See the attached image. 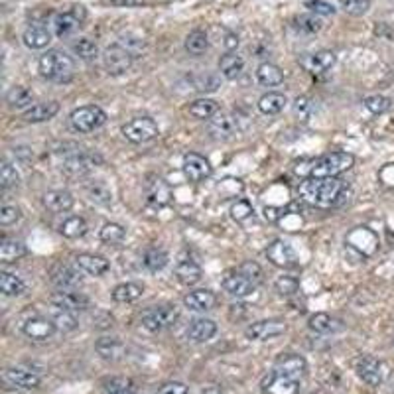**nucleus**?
<instances>
[{"label": "nucleus", "mask_w": 394, "mask_h": 394, "mask_svg": "<svg viewBox=\"0 0 394 394\" xmlns=\"http://www.w3.org/2000/svg\"><path fill=\"white\" fill-rule=\"evenodd\" d=\"M53 30H49L44 22H32L22 34V42L28 49H44L51 44Z\"/></svg>", "instance_id": "nucleus-20"}, {"label": "nucleus", "mask_w": 394, "mask_h": 394, "mask_svg": "<svg viewBox=\"0 0 394 394\" xmlns=\"http://www.w3.org/2000/svg\"><path fill=\"white\" fill-rule=\"evenodd\" d=\"M142 294H144V286L136 282H123L112 288L110 298L119 301V304H132V301L140 298Z\"/></svg>", "instance_id": "nucleus-37"}, {"label": "nucleus", "mask_w": 394, "mask_h": 394, "mask_svg": "<svg viewBox=\"0 0 394 394\" xmlns=\"http://www.w3.org/2000/svg\"><path fill=\"white\" fill-rule=\"evenodd\" d=\"M282 215L284 213L280 207H267V209H264V217H267L268 221H272V223H276Z\"/></svg>", "instance_id": "nucleus-62"}, {"label": "nucleus", "mask_w": 394, "mask_h": 394, "mask_svg": "<svg viewBox=\"0 0 394 394\" xmlns=\"http://www.w3.org/2000/svg\"><path fill=\"white\" fill-rule=\"evenodd\" d=\"M238 272H241L243 276H247V278H249L254 286H258V284L264 282V272H262L260 264H256L254 260H247V262H243V264L238 267Z\"/></svg>", "instance_id": "nucleus-55"}, {"label": "nucleus", "mask_w": 394, "mask_h": 394, "mask_svg": "<svg viewBox=\"0 0 394 394\" xmlns=\"http://www.w3.org/2000/svg\"><path fill=\"white\" fill-rule=\"evenodd\" d=\"M286 105H288L286 95L278 93V91H268V93H264L258 99V110L262 114H268V116L282 112L286 109Z\"/></svg>", "instance_id": "nucleus-35"}, {"label": "nucleus", "mask_w": 394, "mask_h": 394, "mask_svg": "<svg viewBox=\"0 0 394 394\" xmlns=\"http://www.w3.org/2000/svg\"><path fill=\"white\" fill-rule=\"evenodd\" d=\"M223 46L227 47V51H235L236 47H238V36L233 34V32H227V34H225V42H223Z\"/></svg>", "instance_id": "nucleus-61"}, {"label": "nucleus", "mask_w": 394, "mask_h": 394, "mask_svg": "<svg viewBox=\"0 0 394 394\" xmlns=\"http://www.w3.org/2000/svg\"><path fill=\"white\" fill-rule=\"evenodd\" d=\"M123 134H125L126 140L132 142V144H146V142L158 138L160 128L152 116H136V119H130L126 125H123Z\"/></svg>", "instance_id": "nucleus-6"}, {"label": "nucleus", "mask_w": 394, "mask_h": 394, "mask_svg": "<svg viewBox=\"0 0 394 394\" xmlns=\"http://www.w3.org/2000/svg\"><path fill=\"white\" fill-rule=\"evenodd\" d=\"M262 391L264 394H299V380L270 371L262 380Z\"/></svg>", "instance_id": "nucleus-14"}, {"label": "nucleus", "mask_w": 394, "mask_h": 394, "mask_svg": "<svg viewBox=\"0 0 394 394\" xmlns=\"http://www.w3.org/2000/svg\"><path fill=\"white\" fill-rule=\"evenodd\" d=\"M18 184H20L18 170L10 162H2V166H0V186H2V189L16 188Z\"/></svg>", "instance_id": "nucleus-52"}, {"label": "nucleus", "mask_w": 394, "mask_h": 394, "mask_svg": "<svg viewBox=\"0 0 394 394\" xmlns=\"http://www.w3.org/2000/svg\"><path fill=\"white\" fill-rule=\"evenodd\" d=\"M217 112H219V103L215 99H209V97L195 99L189 105V114L199 119V121H211Z\"/></svg>", "instance_id": "nucleus-39"}, {"label": "nucleus", "mask_w": 394, "mask_h": 394, "mask_svg": "<svg viewBox=\"0 0 394 394\" xmlns=\"http://www.w3.org/2000/svg\"><path fill=\"white\" fill-rule=\"evenodd\" d=\"M335 62H337V58H335V53L331 49H319V51H314V53H304L299 58V65L306 71L314 73V75L330 71L331 67L335 65Z\"/></svg>", "instance_id": "nucleus-16"}, {"label": "nucleus", "mask_w": 394, "mask_h": 394, "mask_svg": "<svg viewBox=\"0 0 394 394\" xmlns=\"http://www.w3.org/2000/svg\"><path fill=\"white\" fill-rule=\"evenodd\" d=\"M75 205V197L65 189H51L44 193V207L51 213H67Z\"/></svg>", "instance_id": "nucleus-28"}, {"label": "nucleus", "mask_w": 394, "mask_h": 394, "mask_svg": "<svg viewBox=\"0 0 394 394\" xmlns=\"http://www.w3.org/2000/svg\"><path fill=\"white\" fill-rule=\"evenodd\" d=\"M6 103H8L12 109H30L32 103H34V93H32L28 87L16 85V87H12V89L6 93Z\"/></svg>", "instance_id": "nucleus-43"}, {"label": "nucleus", "mask_w": 394, "mask_h": 394, "mask_svg": "<svg viewBox=\"0 0 394 394\" xmlns=\"http://www.w3.org/2000/svg\"><path fill=\"white\" fill-rule=\"evenodd\" d=\"M254 215L252 211V205L247 201V199H236L235 204L231 205V217L236 221V223H247Z\"/></svg>", "instance_id": "nucleus-56"}, {"label": "nucleus", "mask_w": 394, "mask_h": 394, "mask_svg": "<svg viewBox=\"0 0 394 394\" xmlns=\"http://www.w3.org/2000/svg\"><path fill=\"white\" fill-rule=\"evenodd\" d=\"M99 162H103L101 156H97L89 150H83V148H75L73 152H65L63 170L73 177H81V175L91 172Z\"/></svg>", "instance_id": "nucleus-8"}, {"label": "nucleus", "mask_w": 394, "mask_h": 394, "mask_svg": "<svg viewBox=\"0 0 394 394\" xmlns=\"http://www.w3.org/2000/svg\"><path fill=\"white\" fill-rule=\"evenodd\" d=\"M144 191H146L148 204L156 205V207H164L172 201V188L160 175H148V180L144 184Z\"/></svg>", "instance_id": "nucleus-15"}, {"label": "nucleus", "mask_w": 394, "mask_h": 394, "mask_svg": "<svg viewBox=\"0 0 394 394\" xmlns=\"http://www.w3.org/2000/svg\"><path fill=\"white\" fill-rule=\"evenodd\" d=\"M49 280L60 290H75V288L81 286V274L73 267L58 262L56 267H51V270H49Z\"/></svg>", "instance_id": "nucleus-21"}, {"label": "nucleus", "mask_w": 394, "mask_h": 394, "mask_svg": "<svg viewBox=\"0 0 394 394\" xmlns=\"http://www.w3.org/2000/svg\"><path fill=\"white\" fill-rule=\"evenodd\" d=\"M134 63V53L123 44H110L103 51V65L110 75H125Z\"/></svg>", "instance_id": "nucleus-7"}, {"label": "nucleus", "mask_w": 394, "mask_h": 394, "mask_svg": "<svg viewBox=\"0 0 394 394\" xmlns=\"http://www.w3.org/2000/svg\"><path fill=\"white\" fill-rule=\"evenodd\" d=\"M87 221L83 219V217H77V215H73V217H67V219L63 221L62 227H60V233H62L65 238H81V236L87 233Z\"/></svg>", "instance_id": "nucleus-46"}, {"label": "nucleus", "mask_w": 394, "mask_h": 394, "mask_svg": "<svg viewBox=\"0 0 394 394\" xmlns=\"http://www.w3.org/2000/svg\"><path fill=\"white\" fill-rule=\"evenodd\" d=\"M274 371L282 373L286 377L299 378L306 375L308 371V361L298 355V353H286V355H280L276 362H274Z\"/></svg>", "instance_id": "nucleus-24"}, {"label": "nucleus", "mask_w": 394, "mask_h": 394, "mask_svg": "<svg viewBox=\"0 0 394 394\" xmlns=\"http://www.w3.org/2000/svg\"><path fill=\"white\" fill-rule=\"evenodd\" d=\"M109 394H136L130 386L128 389H119V391H109Z\"/></svg>", "instance_id": "nucleus-64"}, {"label": "nucleus", "mask_w": 394, "mask_h": 394, "mask_svg": "<svg viewBox=\"0 0 394 394\" xmlns=\"http://www.w3.org/2000/svg\"><path fill=\"white\" fill-rule=\"evenodd\" d=\"M75 267L83 270L89 276H103L105 272H109L110 262L101 256V254H93V252H79L75 254Z\"/></svg>", "instance_id": "nucleus-26"}, {"label": "nucleus", "mask_w": 394, "mask_h": 394, "mask_svg": "<svg viewBox=\"0 0 394 394\" xmlns=\"http://www.w3.org/2000/svg\"><path fill=\"white\" fill-rule=\"evenodd\" d=\"M177 308L172 304H160V306H152L148 310H144L140 315V323L144 330L158 333V331L168 330L172 328L177 319Z\"/></svg>", "instance_id": "nucleus-5"}, {"label": "nucleus", "mask_w": 394, "mask_h": 394, "mask_svg": "<svg viewBox=\"0 0 394 394\" xmlns=\"http://www.w3.org/2000/svg\"><path fill=\"white\" fill-rule=\"evenodd\" d=\"M284 333H286V323L282 319H260L245 330L247 339H251V341H270Z\"/></svg>", "instance_id": "nucleus-12"}, {"label": "nucleus", "mask_w": 394, "mask_h": 394, "mask_svg": "<svg viewBox=\"0 0 394 394\" xmlns=\"http://www.w3.org/2000/svg\"><path fill=\"white\" fill-rule=\"evenodd\" d=\"M60 112V103L58 101H44V103H34L30 109L22 112V119L26 123H46L51 121Z\"/></svg>", "instance_id": "nucleus-29"}, {"label": "nucleus", "mask_w": 394, "mask_h": 394, "mask_svg": "<svg viewBox=\"0 0 394 394\" xmlns=\"http://www.w3.org/2000/svg\"><path fill=\"white\" fill-rule=\"evenodd\" d=\"M4 382L12 389H20V391H32L40 386V375H36L34 371L22 369V367H12L4 371Z\"/></svg>", "instance_id": "nucleus-18"}, {"label": "nucleus", "mask_w": 394, "mask_h": 394, "mask_svg": "<svg viewBox=\"0 0 394 394\" xmlns=\"http://www.w3.org/2000/svg\"><path fill=\"white\" fill-rule=\"evenodd\" d=\"M0 292L8 298L12 296H22L26 292V282L14 274V272H8V270H0Z\"/></svg>", "instance_id": "nucleus-38"}, {"label": "nucleus", "mask_w": 394, "mask_h": 394, "mask_svg": "<svg viewBox=\"0 0 394 394\" xmlns=\"http://www.w3.org/2000/svg\"><path fill=\"white\" fill-rule=\"evenodd\" d=\"M339 8L349 16H362L371 10V0H339Z\"/></svg>", "instance_id": "nucleus-54"}, {"label": "nucleus", "mask_w": 394, "mask_h": 394, "mask_svg": "<svg viewBox=\"0 0 394 394\" xmlns=\"http://www.w3.org/2000/svg\"><path fill=\"white\" fill-rule=\"evenodd\" d=\"M95 349L105 361H119L125 355V343L116 337H101L95 343Z\"/></svg>", "instance_id": "nucleus-31"}, {"label": "nucleus", "mask_w": 394, "mask_h": 394, "mask_svg": "<svg viewBox=\"0 0 394 394\" xmlns=\"http://www.w3.org/2000/svg\"><path fill=\"white\" fill-rule=\"evenodd\" d=\"M184 306L191 312H209L217 306V296L211 290H193L184 296Z\"/></svg>", "instance_id": "nucleus-30"}, {"label": "nucleus", "mask_w": 394, "mask_h": 394, "mask_svg": "<svg viewBox=\"0 0 394 394\" xmlns=\"http://www.w3.org/2000/svg\"><path fill=\"white\" fill-rule=\"evenodd\" d=\"M223 290L227 292V294H231V296H235V298H249L254 294V284L247 278V276H243L238 270L236 272H229L225 278H223Z\"/></svg>", "instance_id": "nucleus-25"}, {"label": "nucleus", "mask_w": 394, "mask_h": 394, "mask_svg": "<svg viewBox=\"0 0 394 394\" xmlns=\"http://www.w3.org/2000/svg\"><path fill=\"white\" fill-rule=\"evenodd\" d=\"M274 290L280 296H284V298H290V296H294L299 290L298 278H294V276H278L276 282H274Z\"/></svg>", "instance_id": "nucleus-53"}, {"label": "nucleus", "mask_w": 394, "mask_h": 394, "mask_svg": "<svg viewBox=\"0 0 394 394\" xmlns=\"http://www.w3.org/2000/svg\"><path fill=\"white\" fill-rule=\"evenodd\" d=\"M182 170H184V175L188 177L189 182L199 184V182H204V180H207V177L213 173V166H211V162L205 156H201V154L189 152V154L184 156Z\"/></svg>", "instance_id": "nucleus-13"}, {"label": "nucleus", "mask_w": 394, "mask_h": 394, "mask_svg": "<svg viewBox=\"0 0 394 394\" xmlns=\"http://www.w3.org/2000/svg\"><path fill=\"white\" fill-rule=\"evenodd\" d=\"M299 197L315 207H335L343 201L347 184L341 177H308L299 184Z\"/></svg>", "instance_id": "nucleus-1"}, {"label": "nucleus", "mask_w": 394, "mask_h": 394, "mask_svg": "<svg viewBox=\"0 0 394 394\" xmlns=\"http://www.w3.org/2000/svg\"><path fill=\"white\" fill-rule=\"evenodd\" d=\"M105 123H107V112L97 105H83L79 109L71 110V114H69V125L75 132H81V134L93 132Z\"/></svg>", "instance_id": "nucleus-4"}, {"label": "nucleus", "mask_w": 394, "mask_h": 394, "mask_svg": "<svg viewBox=\"0 0 394 394\" xmlns=\"http://www.w3.org/2000/svg\"><path fill=\"white\" fill-rule=\"evenodd\" d=\"M243 69H245V60L236 51H227L219 60L221 75L225 79H229V81L238 77L243 73Z\"/></svg>", "instance_id": "nucleus-33"}, {"label": "nucleus", "mask_w": 394, "mask_h": 394, "mask_svg": "<svg viewBox=\"0 0 394 394\" xmlns=\"http://www.w3.org/2000/svg\"><path fill=\"white\" fill-rule=\"evenodd\" d=\"M71 49H73V53L79 56V60H83V62L91 63L95 62L97 58H99V47L95 44L93 40H89V38H79L75 40L73 44H71Z\"/></svg>", "instance_id": "nucleus-44"}, {"label": "nucleus", "mask_w": 394, "mask_h": 394, "mask_svg": "<svg viewBox=\"0 0 394 394\" xmlns=\"http://www.w3.org/2000/svg\"><path fill=\"white\" fill-rule=\"evenodd\" d=\"M49 301L56 308H63V310H69V312H75V314L87 310L91 306L89 298L85 294H81V292H75V290H60L49 298Z\"/></svg>", "instance_id": "nucleus-19"}, {"label": "nucleus", "mask_w": 394, "mask_h": 394, "mask_svg": "<svg viewBox=\"0 0 394 394\" xmlns=\"http://www.w3.org/2000/svg\"><path fill=\"white\" fill-rule=\"evenodd\" d=\"M168 252L164 249H158V247H150L148 251L144 252V267L148 268L150 272H160L164 270L168 264Z\"/></svg>", "instance_id": "nucleus-47"}, {"label": "nucleus", "mask_w": 394, "mask_h": 394, "mask_svg": "<svg viewBox=\"0 0 394 394\" xmlns=\"http://www.w3.org/2000/svg\"><path fill=\"white\" fill-rule=\"evenodd\" d=\"M99 236H101V241H103L105 245L116 247V245H121V243L125 241L126 229L123 225H119V223H105Z\"/></svg>", "instance_id": "nucleus-48"}, {"label": "nucleus", "mask_w": 394, "mask_h": 394, "mask_svg": "<svg viewBox=\"0 0 394 394\" xmlns=\"http://www.w3.org/2000/svg\"><path fill=\"white\" fill-rule=\"evenodd\" d=\"M294 28L301 34H317L323 28V22L317 14H299L294 18Z\"/></svg>", "instance_id": "nucleus-50"}, {"label": "nucleus", "mask_w": 394, "mask_h": 394, "mask_svg": "<svg viewBox=\"0 0 394 394\" xmlns=\"http://www.w3.org/2000/svg\"><path fill=\"white\" fill-rule=\"evenodd\" d=\"M20 209L16 207V205H2V209H0V225L2 227H10V225H14L16 221L20 219Z\"/></svg>", "instance_id": "nucleus-59"}, {"label": "nucleus", "mask_w": 394, "mask_h": 394, "mask_svg": "<svg viewBox=\"0 0 394 394\" xmlns=\"http://www.w3.org/2000/svg\"><path fill=\"white\" fill-rule=\"evenodd\" d=\"M40 75L53 83H69L75 77V62L62 49H47L38 60Z\"/></svg>", "instance_id": "nucleus-2"}, {"label": "nucleus", "mask_w": 394, "mask_h": 394, "mask_svg": "<svg viewBox=\"0 0 394 394\" xmlns=\"http://www.w3.org/2000/svg\"><path fill=\"white\" fill-rule=\"evenodd\" d=\"M201 276H204V270H201V267L195 260H180L175 264V278L184 286L197 284L201 280Z\"/></svg>", "instance_id": "nucleus-32"}, {"label": "nucleus", "mask_w": 394, "mask_h": 394, "mask_svg": "<svg viewBox=\"0 0 394 394\" xmlns=\"http://www.w3.org/2000/svg\"><path fill=\"white\" fill-rule=\"evenodd\" d=\"M51 321L58 325V330L62 331H73L79 328L77 317L75 312H69V310H63V308H51Z\"/></svg>", "instance_id": "nucleus-45"}, {"label": "nucleus", "mask_w": 394, "mask_h": 394, "mask_svg": "<svg viewBox=\"0 0 394 394\" xmlns=\"http://www.w3.org/2000/svg\"><path fill=\"white\" fill-rule=\"evenodd\" d=\"M191 81H193V89L201 93H213L221 87V79L215 73H201V75H195Z\"/></svg>", "instance_id": "nucleus-51"}, {"label": "nucleus", "mask_w": 394, "mask_h": 394, "mask_svg": "<svg viewBox=\"0 0 394 394\" xmlns=\"http://www.w3.org/2000/svg\"><path fill=\"white\" fill-rule=\"evenodd\" d=\"M217 333V323L207 317H195L188 325V337L193 343H205L211 341Z\"/></svg>", "instance_id": "nucleus-27"}, {"label": "nucleus", "mask_w": 394, "mask_h": 394, "mask_svg": "<svg viewBox=\"0 0 394 394\" xmlns=\"http://www.w3.org/2000/svg\"><path fill=\"white\" fill-rule=\"evenodd\" d=\"M56 331H58V325L51 321V317L36 315V317H30L22 323V333L34 341H46L49 337H53Z\"/></svg>", "instance_id": "nucleus-17"}, {"label": "nucleus", "mask_w": 394, "mask_h": 394, "mask_svg": "<svg viewBox=\"0 0 394 394\" xmlns=\"http://www.w3.org/2000/svg\"><path fill=\"white\" fill-rule=\"evenodd\" d=\"M209 134L213 138H219V140H227V138H233L235 134L241 132V119L235 112H217L209 123Z\"/></svg>", "instance_id": "nucleus-10"}, {"label": "nucleus", "mask_w": 394, "mask_h": 394, "mask_svg": "<svg viewBox=\"0 0 394 394\" xmlns=\"http://www.w3.org/2000/svg\"><path fill=\"white\" fill-rule=\"evenodd\" d=\"M310 330L315 331V333H321V335H328V333H335L343 328L341 319L333 317V315L325 314V312H319V314H314L308 321Z\"/></svg>", "instance_id": "nucleus-34"}, {"label": "nucleus", "mask_w": 394, "mask_h": 394, "mask_svg": "<svg viewBox=\"0 0 394 394\" xmlns=\"http://www.w3.org/2000/svg\"><path fill=\"white\" fill-rule=\"evenodd\" d=\"M312 110H314V103L308 95H299L294 101V114L299 116L301 121H308L312 116Z\"/></svg>", "instance_id": "nucleus-57"}, {"label": "nucleus", "mask_w": 394, "mask_h": 394, "mask_svg": "<svg viewBox=\"0 0 394 394\" xmlns=\"http://www.w3.org/2000/svg\"><path fill=\"white\" fill-rule=\"evenodd\" d=\"M201 394H223V391H221L219 386H209V389H205Z\"/></svg>", "instance_id": "nucleus-63"}, {"label": "nucleus", "mask_w": 394, "mask_h": 394, "mask_svg": "<svg viewBox=\"0 0 394 394\" xmlns=\"http://www.w3.org/2000/svg\"><path fill=\"white\" fill-rule=\"evenodd\" d=\"M357 375L362 382H367L369 386H378L384 378V369L382 362L371 357V355H362L357 361Z\"/></svg>", "instance_id": "nucleus-22"}, {"label": "nucleus", "mask_w": 394, "mask_h": 394, "mask_svg": "<svg viewBox=\"0 0 394 394\" xmlns=\"http://www.w3.org/2000/svg\"><path fill=\"white\" fill-rule=\"evenodd\" d=\"M184 47H186V51H188L189 56H204L205 51L209 49V38H207V34L204 30H191L186 36V42H184Z\"/></svg>", "instance_id": "nucleus-42"}, {"label": "nucleus", "mask_w": 394, "mask_h": 394, "mask_svg": "<svg viewBox=\"0 0 394 394\" xmlns=\"http://www.w3.org/2000/svg\"><path fill=\"white\" fill-rule=\"evenodd\" d=\"M256 81L264 87H276V85L284 83V71L274 63H260L256 67Z\"/></svg>", "instance_id": "nucleus-36"}, {"label": "nucleus", "mask_w": 394, "mask_h": 394, "mask_svg": "<svg viewBox=\"0 0 394 394\" xmlns=\"http://www.w3.org/2000/svg\"><path fill=\"white\" fill-rule=\"evenodd\" d=\"M355 156L349 152H330L325 156L317 158L312 168H310V177H339L341 173L353 168Z\"/></svg>", "instance_id": "nucleus-3"}, {"label": "nucleus", "mask_w": 394, "mask_h": 394, "mask_svg": "<svg viewBox=\"0 0 394 394\" xmlns=\"http://www.w3.org/2000/svg\"><path fill=\"white\" fill-rule=\"evenodd\" d=\"M158 394H188V384H184V382H177V380H173V382H166Z\"/></svg>", "instance_id": "nucleus-60"}, {"label": "nucleus", "mask_w": 394, "mask_h": 394, "mask_svg": "<svg viewBox=\"0 0 394 394\" xmlns=\"http://www.w3.org/2000/svg\"><path fill=\"white\" fill-rule=\"evenodd\" d=\"M267 258L278 268H292L296 264V252L282 238H276L272 245H268Z\"/></svg>", "instance_id": "nucleus-23"}, {"label": "nucleus", "mask_w": 394, "mask_h": 394, "mask_svg": "<svg viewBox=\"0 0 394 394\" xmlns=\"http://www.w3.org/2000/svg\"><path fill=\"white\" fill-rule=\"evenodd\" d=\"M312 14L317 16H333L335 14V6L330 4V2H325V0H306V4H304Z\"/></svg>", "instance_id": "nucleus-58"}, {"label": "nucleus", "mask_w": 394, "mask_h": 394, "mask_svg": "<svg viewBox=\"0 0 394 394\" xmlns=\"http://www.w3.org/2000/svg\"><path fill=\"white\" fill-rule=\"evenodd\" d=\"M345 245L361 256H373L378 251V235L369 227H355L347 233Z\"/></svg>", "instance_id": "nucleus-9"}, {"label": "nucleus", "mask_w": 394, "mask_h": 394, "mask_svg": "<svg viewBox=\"0 0 394 394\" xmlns=\"http://www.w3.org/2000/svg\"><path fill=\"white\" fill-rule=\"evenodd\" d=\"M362 105L371 114H384L393 109V99L384 95H371V97H365Z\"/></svg>", "instance_id": "nucleus-49"}, {"label": "nucleus", "mask_w": 394, "mask_h": 394, "mask_svg": "<svg viewBox=\"0 0 394 394\" xmlns=\"http://www.w3.org/2000/svg\"><path fill=\"white\" fill-rule=\"evenodd\" d=\"M85 193L87 197L97 205H110L112 204V191L109 186L101 180H91L89 184H85Z\"/></svg>", "instance_id": "nucleus-41"}, {"label": "nucleus", "mask_w": 394, "mask_h": 394, "mask_svg": "<svg viewBox=\"0 0 394 394\" xmlns=\"http://www.w3.org/2000/svg\"><path fill=\"white\" fill-rule=\"evenodd\" d=\"M26 252H28V249L20 241H16V238H2V243H0V262H4V264L16 262L22 256H26Z\"/></svg>", "instance_id": "nucleus-40"}, {"label": "nucleus", "mask_w": 394, "mask_h": 394, "mask_svg": "<svg viewBox=\"0 0 394 394\" xmlns=\"http://www.w3.org/2000/svg\"><path fill=\"white\" fill-rule=\"evenodd\" d=\"M85 20V10L81 6H75L71 10H65V12H60V14L53 16L51 20V30H53V36L58 38H69L71 34L81 28Z\"/></svg>", "instance_id": "nucleus-11"}]
</instances>
